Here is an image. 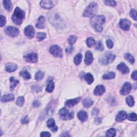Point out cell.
<instances>
[{"label": "cell", "mask_w": 137, "mask_h": 137, "mask_svg": "<svg viewBox=\"0 0 137 137\" xmlns=\"http://www.w3.org/2000/svg\"><path fill=\"white\" fill-rule=\"evenodd\" d=\"M29 122V119L27 117V116H26L24 118H23L21 121V123L23 124H27Z\"/></svg>", "instance_id": "cell-47"}, {"label": "cell", "mask_w": 137, "mask_h": 137, "mask_svg": "<svg viewBox=\"0 0 137 137\" xmlns=\"http://www.w3.org/2000/svg\"><path fill=\"white\" fill-rule=\"evenodd\" d=\"M95 47L96 49H97L99 51H102L103 50V46L102 44L101 41H97L96 42L95 45L94 46Z\"/></svg>", "instance_id": "cell-38"}, {"label": "cell", "mask_w": 137, "mask_h": 137, "mask_svg": "<svg viewBox=\"0 0 137 137\" xmlns=\"http://www.w3.org/2000/svg\"><path fill=\"white\" fill-rule=\"evenodd\" d=\"M127 115L126 112L124 111H121L118 113V114L116 116V120L119 122H122L127 118Z\"/></svg>", "instance_id": "cell-18"}, {"label": "cell", "mask_w": 137, "mask_h": 137, "mask_svg": "<svg viewBox=\"0 0 137 137\" xmlns=\"http://www.w3.org/2000/svg\"><path fill=\"white\" fill-rule=\"evenodd\" d=\"M129 120L131 121L136 122L137 121V114L135 113H131L127 116Z\"/></svg>", "instance_id": "cell-40"}, {"label": "cell", "mask_w": 137, "mask_h": 137, "mask_svg": "<svg viewBox=\"0 0 137 137\" xmlns=\"http://www.w3.org/2000/svg\"><path fill=\"white\" fill-rule=\"evenodd\" d=\"M105 21L106 18L103 16H94L90 19V24L95 31L101 32L103 30L102 25L105 23Z\"/></svg>", "instance_id": "cell-1"}, {"label": "cell", "mask_w": 137, "mask_h": 137, "mask_svg": "<svg viewBox=\"0 0 137 137\" xmlns=\"http://www.w3.org/2000/svg\"><path fill=\"white\" fill-rule=\"evenodd\" d=\"M78 117L80 121L81 122H85L87 118H88V116L86 112L84 110H81L78 113Z\"/></svg>", "instance_id": "cell-20"}, {"label": "cell", "mask_w": 137, "mask_h": 137, "mask_svg": "<svg viewBox=\"0 0 137 137\" xmlns=\"http://www.w3.org/2000/svg\"><path fill=\"white\" fill-rule=\"evenodd\" d=\"M45 23L46 20L45 17L43 16H40L38 20H37V22L36 24V27L39 29L43 28L45 27Z\"/></svg>", "instance_id": "cell-17"}, {"label": "cell", "mask_w": 137, "mask_h": 137, "mask_svg": "<svg viewBox=\"0 0 137 137\" xmlns=\"http://www.w3.org/2000/svg\"><path fill=\"white\" fill-rule=\"evenodd\" d=\"M116 55L113 54L112 52H107L104 54L100 58L99 61L100 62L104 65L109 64L110 63H112L113 61L116 59Z\"/></svg>", "instance_id": "cell-4"}, {"label": "cell", "mask_w": 137, "mask_h": 137, "mask_svg": "<svg viewBox=\"0 0 137 137\" xmlns=\"http://www.w3.org/2000/svg\"><path fill=\"white\" fill-rule=\"evenodd\" d=\"M14 99V97L13 94H9L4 95L1 98V101L2 102H9L11 101H13Z\"/></svg>", "instance_id": "cell-21"}, {"label": "cell", "mask_w": 137, "mask_h": 137, "mask_svg": "<svg viewBox=\"0 0 137 137\" xmlns=\"http://www.w3.org/2000/svg\"><path fill=\"white\" fill-rule=\"evenodd\" d=\"M5 32L8 36L12 37H15L18 36L19 31L17 28L15 27H12V26H8L5 28Z\"/></svg>", "instance_id": "cell-7"}, {"label": "cell", "mask_w": 137, "mask_h": 137, "mask_svg": "<svg viewBox=\"0 0 137 137\" xmlns=\"http://www.w3.org/2000/svg\"><path fill=\"white\" fill-rule=\"evenodd\" d=\"M117 69L123 74H127L130 72V69L124 63L122 62L117 66Z\"/></svg>", "instance_id": "cell-13"}, {"label": "cell", "mask_w": 137, "mask_h": 137, "mask_svg": "<svg viewBox=\"0 0 137 137\" xmlns=\"http://www.w3.org/2000/svg\"><path fill=\"white\" fill-rule=\"evenodd\" d=\"M126 102L127 105L130 107H133L135 104V100L132 96H129L126 99Z\"/></svg>", "instance_id": "cell-32"}, {"label": "cell", "mask_w": 137, "mask_h": 137, "mask_svg": "<svg viewBox=\"0 0 137 137\" xmlns=\"http://www.w3.org/2000/svg\"><path fill=\"white\" fill-rule=\"evenodd\" d=\"M124 58L126 60L129 61L130 63L132 64L135 63V59H134V57L132 56V55L129 53L125 54L124 55Z\"/></svg>", "instance_id": "cell-34"}, {"label": "cell", "mask_w": 137, "mask_h": 137, "mask_svg": "<svg viewBox=\"0 0 137 137\" xmlns=\"http://www.w3.org/2000/svg\"><path fill=\"white\" fill-rule=\"evenodd\" d=\"M20 76H22L25 80H28L31 78V75L27 70H23L20 72L19 74Z\"/></svg>", "instance_id": "cell-24"}, {"label": "cell", "mask_w": 137, "mask_h": 137, "mask_svg": "<svg viewBox=\"0 0 137 137\" xmlns=\"http://www.w3.org/2000/svg\"><path fill=\"white\" fill-rule=\"evenodd\" d=\"M77 40V37L76 36H71L69 37L68 41L70 45H73L75 42H76Z\"/></svg>", "instance_id": "cell-36"}, {"label": "cell", "mask_w": 137, "mask_h": 137, "mask_svg": "<svg viewBox=\"0 0 137 137\" xmlns=\"http://www.w3.org/2000/svg\"><path fill=\"white\" fill-rule=\"evenodd\" d=\"M98 112H99V110L97 108H95V109H93V112H92V115H97Z\"/></svg>", "instance_id": "cell-50"}, {"label": "cell", "mask_w": 137, "mask_h": 137, "mask_svg": "<svg viewBox=\"0 0 137 137\" xmlns=\"http://www.w3.org/2000/svg\"><path fill=\"white\" fill-rule=\"evenodd\" d=\"M46 37V34L45 33L40 32L37 34V40L39 41H42L43 40H44Z\"/></svg>", "instance_id": "cell-37"}, {"label": "cell", "mask_w": 137, "mask_h": 137, "mask_svg": "<svg viewBox=\"0 0 137 137\" xmlns=\"http://www.w3.org/2000/svg\"><path fill=\"white\" fill-rule=\"evenodd\" d=\"M24 33L30 39L33 38L35 34V30L34 27L31 25L27 26L25 28Z\"/></svg>", "instance_id": "cell-10"}, {"label": "cell", "mask_w": 137, "mask_h": 137, "mask_svg": "<svg viewBox=\"0 0 137 137\" xmlns=\"http://www.w3.org/2000/svg\"><path fill=\"white\" fill-rule=\"evenodd\" d=\"M24 59L26 61L31 63H36L38 60V56L36 53L32 52V53L28 54L24 56Z\"/></svg>", "instance_id": "cell-9"}, {"label": "cell", "mask_w": 137, "mask_h": 137, "mask_svg": "<svg viewBox=\"0 0 137 137\" xmlns=\"http://www.w3.org/2000/svg\"><path fill=\"white\" fill-rule=\"evenodd\" d=\"M3 3L5 9L7 11H11V10H12V4H11V2L10 1L5 0V1H3Z\"/></svg>", "instance_id": "cell-23"}, {"label": "cell", "mask_w": 137, "mask_h": 137, "mask_svg": "<svg viewBox=\"0 0 137 137\" xmlns=\"http://www.w3.org/2000/svg\"><path fill=\"white\" fill-rule=\"evenodd\" d=\"M33 105L34 107H39L40 106V103L39 101H36L34 102Z\"/></svg>", "instance_id": "cell-49"}, {"label": "cell", "mask_w": 137, "mask_h": 137, "mask_svg": "<svg viewBox=\"0 0 137 137\" xmlns=\"http://www.w3.org/2000/svg\"><path fill=\"white\" fill-rule=\"evenodd\" d=\"M51 134L48 132H42L40 134V136L43 137H51Z\"/></svg>", "instance_id": "cell-46"}, {"label": "cell", "mask_w": 137, "mask_h": 137, "mask_svg": "<svg viewBox=\"0 0 137 137\" xmlns=\"http://www.w3.org/2000/svg\"><path fill=\"white\" fill-rule=\"evenodd\" d=\"M104 3L109 6H115L116 5V2L115 1H103Z\"/></svg>", "instance_id": "cell-42"}, {"label": "cell", "mask_w": 137, "mask_h": 137, "mask_svg": "<svg viewBox=\"0 0 137 137\" xmlns=\"http://www.w3.org/2000/svg\"><path fill=\"white\" fill-rule=\"evenodd\" d=\"M116 135V131L114 128H111L107 131L106 133V136L109 137H113Z\"/></svg>", "instance_id": "cell-33"}, {"label": "cell", "mask_w": 137, "mask_h": 137, "mask_svg": "<svg viewBox=\"0 0 137 137\" xmlns=\"http://www.w3.org/2000/svg\"><path fill=\"white\" fill-rule=\"evenodd\" d=\"M6 24V18L3 16H1V23H0V25L1 27H3V26Z\"/></svg>", "instance_id": "cell-44"}, {"label": "cell", "mask_w": 137, "mask_h": 137, "mask_svg": "<svg viewBox=\"0 0 137 137\" xmlns=\"http://www.w3.org/2000/svg\"><path fill=\"white\" fill-rule=\"evenodd\" d=\"M54 88H55L54 83L52 80H51V81H49L47 86L46 90L47 92L51 93V92L53 91Z\"/></svg>", "instance_id": "cell-25"}, {"label": "cell", "mask_w": 137, "mask_h": 137, "mask_svg": "<svg viewBox=\"0 0 137 137\" xmlns=\"http://www.w3.org/2000/svg\"><path fill=\"white\" fill-rule=\"evenodd\" d=\"M25 13L23 10L18 7H17L14 11V13L12 16V20L14 24L20 25L23 22V20L25 18Z\"/></svg>", "instance_id": "cell-2"}, {"label": "cell", "mask_w": 137, "mask_h": 137, "mask_svg": "<svg viewBox=\"0 0 137 137\" xmlns=\"http://www.w3.org/2000/svg\"><path fill=\"white\" fill-rule=\"evenodd\" d=\"M106 44L108 47V48L109 49H112L113 46V43L112 42V41L110 39H108L107 40Z\"/></svg>", "instance_id": "cell-45"}, {"label": "cell", "mask_w": 137, "mask_h": 137, "mask_svg": "<svg viewBox=\"0 0 137 137\" xmlns=\"http://www.w3.org/2000/svg\"><path fill=\"white\" fill-rule=\"evenodd\" d=\"M50 53L55 57L60 58L62 57V50L59 46L57 45L52 46L49 49Z\"/></svg>", "instance_id": "cell-6"}, {"label": "cell", "mask_w": 137, "mask_h": 137, "mask_svg": "<svg viewBox=\"0 0 137 137\" xmlns=\"http://www.w3.org/2000/svg\"><path fill=\"white\" fill-rule=\"evenodd\" d=\"M32 89L34 91L37 92H39L40 91H41V87L39 85H34L32 86Z\"/></svg>", "instance_id": "cell-43"}, {"label": "cell", "mask_w": 137, "mask_h": 137, "mask_svg": "<svg viewBox=\"0 0 137 137\" xmlns=\"http://www.w3.org/2000/svg\"><path fill=\"white\" fill-rule=\"evenodd\" d=\"M95 43H96V42H95V40L92 37H88V38L86 40L87 45L88 47H90V48L92 47V46H94L95 45Z\"/></svg>", "instance_id": "cell-30"}, {"label": "cell", "mask_w": 137, "mask_h": 137, "mask_svg": "<svg viewBox=\"0 0 137 137\" xmlns=\"http://www.w3.org/2000/svg\"><path fill=\"white\" fill-rule=\"evenodd\" d=\"M83 103L84 107H85L86 108H88L89 107H91L93 104V101L91 99L86 98L85 99H84Z\"/></svg>", "instance_id": "cell-27"}, {"label": "cell", "mask_w": 137, "mask_h": 137, "mask_svg": "<svg viewBox=\"0 0 137 137\" xmlns=\"http://www.w3.org/2000/svg\"><path fill=\"white\" fill-rule=\"evenodd\" d=\"M93 56L92 52L89 51H87L85 54V63L87 65H89L93 62Z\"/></svg>", "instance_id": "cell-16"}, {"label": "cell", "mask_w": 137, "mask_h": 137, "mask_svg": "<svg viewBox=\"0 0 137 137\" xmlns=\"http://www.w3.org/2000/svg\"><path fill=\"white\" fill-rule=\"evenodd\" d=\"M82 59H83V56H82V55L81 54H78L75 55L74 58V62L75 63V64L76 65L79 64L81 62Z\"/></svg>", "instance_id": "cell-28"}, {"label": "cell", "mask_w": 137, "mask_h": 137, "mask_svg": "<svg viewBox=\"0 0 137 137\" xmlns=\"http://www.w3.org/2000/svg\"><path fill=\"white\" fill-rule=\"evenodd\" d=\"M106 89L105 87L102 85H98L95 87V88L94 91V94L95 95L100 96L103 94V93L105 92Z\"/></svg>", "instance_id": "cell-15"}, {"label": "cell", "mask_w": 137, "mask_h": 137, "mask_svg": "<svg viewBox=\"0 0 137 137\" xmlns=\"http://www.w3.org/2000/svg\"><path fill=\"white\" fill-rule=\"evenodd\" d=\"M131 88H132V86L130 83H125L124 85L122 87V88L121 90V93L122 95H126L129 94L130 92H131Z\"/></svg>", "instance_id": "cell-11"}, {"label": "cell", "mask_w": 137, "mask_h": 137, "mask_svg": "<svg viewBox=\"0 0 137 137\" xmlns=\"http://www.w3.org/2000/svg\"><path fill=\"white\" fill-rule=\"evenodd\" d=\"M59 115L63 120H70L74 117V112H70L66 108H63L59 111Z\"/></svg>", "instance_id": "cell-5"}, {"label": "cell", "mask_w": 137, "mask_h": 137, "mask_svg": "<svg viewBox=\"0 0 137 137\" xmlns=\"http://www.w3.org/2000/svg\"><path fill=\"white\" fill-rule=\"evenodd\" d=\"M18 68V66L14 63H8L5 66V70L8 72H12L15 71Z\"/></svg>", "instance_id": "cell-19"}, {"label": "cell", "mask_w": 137, "mask_h": 137, "mask_svg": "<svg viewBox=\"0 0 137 137\" xmlns=\"http://www.w3.org/2000/svg\"><path fill=\"white\" fill-rule=\"evenodd\" d=\"M84 78H85V80H86L87 84H89V85H91L93 83V81H94V77L90 73H88L86 75H84Z\"/></svg>", "instance_id": "cell-22"}, {"label": "cell", "mask_w": 137, "mask_h": 137, "mask_svg": "<svg viewBox=\"0 0 137 137\" xmlns=\"http://www.w3.org/2000/svg\"><path fill=\"white\" fill-rule=\"evenodd\" d=\"M47 125L49 128H50V129L54 128V127L56 126L55 125V122L54 119L53 118H50L49 119L47 122Z\"/></svg>", "instance_id": "cell-35"}, {"label": "cell", "mask_w": 137, "mask_h": 137, "mask_svg": "<svg viewBox=\"0 0 137 137\" xmlns=\"http://www.w3.org/2000/svg\"><path fill=\"white\" fill-rule=\"evenodd\" d=\"M10 81L11 83V86H10V89L11 91L15 88L16 85L19 83V81L17 80H14L13 77H11L10 79Z\"/></svg>", "instance_id": "cell-29"}, {"label": "cell", "mask_w": 137, "mask_h": 137, "mask_svg": "<svg viewBox=\"0 0 137 137\" xmlns=\"http://www.w3.org/2000/svg\"><path fill=\"white\" fill-rule=\"evenodd\" d=\"M115 74L113 72H109L106 74H104L103 75V79H112L115 78Z\"/></svg>", "instance_id": "cell-26"}, {"label": "cell", "mask_w": 137, "mask_h": 137, "mask_svg": "<svg viewBox=\"0 0 137 137\" xmlns=\"http://www.w3.org/2000/svg\"><path fill=\"white\" fill-rule=\"evenodd\" d=\"M130 14L131 17H132V18L134 20H136V21H137V11H136V10L135 9H133L131 10Z\"/></svg>", "instance_id": "cell-41"}, {"label": "cell", "mask_w": 137, "mask_h": 137, "mask_svg": "<svg viewBox=\"0 0 137 137\" xmlns=\"http://www.w3.org/2000/svg\"><path fill=\"white\" fill-rule=\"evenodd\" d=\"M44 73L41 71H39L36 73V75H35V79L37 81H40L42 79L43 77H44Z\"/></svg>", "instance_id": "cell-31"}, {"label": "cell", "mask_w": 137, "mask_h": 137, "mask_svg": "<svg viewBox=\"0 0 137 137\" xmlns=\"http://www.w3.org/2000/svg\"><path fill=\"white\" fill-rule=\"evenodd\" d=\"M131 78H132V79L135 80H137V71H135L131 75Z\"/></svg>", "instance_id": "cell-48"}, {"label": "cell", "mask_w": 137, "mask_h": 137, "mask_svg": "<svg viewBox=\"0 0 137 137\" xmlns=\"http://www.w3.org/2000/svg\"><path fill=\"white\" fill-rule=\"evenodd\" d=\"M131 22L126 19H121L119 20V25L120 27L125 31H129L130 30Z\"/></svg>", "instance_id": "cell-8"}, {"label": "cell", "mask_w": 137, "mask_h": 137, "mask_svg": "<svg viewBox=\"0 0 137 137\" xmlns=\"http://www.w3.org/2000/svg\"><path fill=\"white\" fill-rule=\"evenodd\" d=\"M66 52H68V53L69 54H70L71 52H72V48L71 47H69L66 49Z\"/></svg>", "instance_id": "cell-51"}, {"label": "cell", "mask_w": 137, "mask_h": 137, "mask_svg": "<svg viewBox=\"0 0 137 137\" xmlns=\"http://www.w3.org/2000/svg\"><path fill=\"white\" fill-rule=\"evenodd\" d=\"M40 5L46 9H50L54 7V4L51 1H41L40 2Z\"/></svg>", "instance_id": "cell-14"}, {"label": "cell", "mask_w": 137, "mask_h": 137, "mask_svg": "<svg viewBox=\"0 0 137 137\" xmlns=\"http://www.w3.org/2000/svg\"><path fill=\"white\" fill-rule=\"evenodd\" d=\"M81 98L79 97L74 99H70V100H67L65 102V106L68 107L69 108H72L79 102L81 100Z\"/></svg>", "instance_id": "cell-12"}, {"label": "cell", "mask_w": 137, "mask_h": 137, "mask_svg": "<svg viewBox=\"0 0 137 137\" xmlns=\"http://www.w3.org/2000/svg\"><path fill=\"white\" fill-rule=\"evenodd\" d=\"M97 4L95 2H92L91 3H90L88 6L86 8V9L84 11L83 16L86 17H91L97 13Z\"/></svg>", "instance_id": "cell-3"}, {"label": "cell", "mask_w": 137, "mask_h": 137, "mask_svg": "<svg viewBox=\"0 0 137 137\" xmlns=\"http://www.w3.org/2000/svg\"><path fill=\"white\" fill-rule=\"evenodd\" d=\"M24 98L23 97H20L18 98L17 100L16 101V104L18 105V106L22 107L23 106V105L24 104Z\"/></svg>", "instance_id": "cell-39"}]
</instances>
